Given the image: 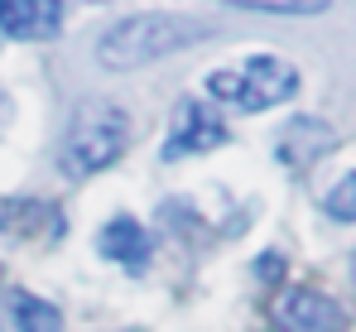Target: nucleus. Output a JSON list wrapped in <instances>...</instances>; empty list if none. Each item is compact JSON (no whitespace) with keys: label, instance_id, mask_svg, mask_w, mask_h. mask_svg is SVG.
Returning <instances> with one entry per match:
<instances>
[{"label":"nucleus","instance_id":"obj_1","mask_svg":"<svg viewBox=\"0 0 356 332\" xmlns=\"http://www.w3.org/2000/svg\"><path fill=\"white\" fill-rule=\"evenodd\" d=\"M207 34H212L207 24L183 19V15H130L97 39V58L111 72H130V68H145V63L178 54L188 44H202Z\"/></svg>","mask_w":356,"mask_h":332},{"label":"nucleus","instance_id":"obj_2","mask_svg":"<svg viewBox=\"0 0 356 332\" xmlns=\"http://www.w3.org/2000/svg\"><path fill=\"white\" fill-rule=\"evenodd\" d=\"M125 135H130V116L116 102H87L63 135V155H58L63 173L67 178H92V173L111 168L125 155Z\"/></svg>","mask_w":356,"mask_h":332},{"label":"nucleus","instance_id":"obj_3","mask_svg":"<svg viewBox=\"0 0 356 332\" xmlns=\"http://www.w3.org/2000/svg\"><path fill=\"white\" fill-rule=\"evenodd\" d=\"M207 92H212L217 102H227V106L255 116V111H270V106H280V102L294 97L298 92V68L284 63V58H275V54H255V58H245L241 68L212 72V77H207Z\"/></svg>","mask_w":356,"mask_h":332},{"label":"nucleus","instance_id":"obj_4","mask_svg":"<svg viewBox=\"0 0 356 332\" xmlns=\"http://www.w3.org/2000/svg\"><path fill=\"white\" fill-rule=\"evenodd\" d=\"M227 145V120L207 102L188 97L174 106V120H169V145H164V159H183V155H207Z\"/></svg>","mask_w":356,"mask_h":332},{"label":"nucleus","instance_id":"obj_5","mask_svg":"<svg viewBox=\"0 0 356 332\" xmlns=\"http://www.w3.org/2000/svg\"><path fill=\"white\" fill-rule=\"evenodd\" d=\"M275 323L284 332H347V308L323 289H284L275 303Z\"/></svg>","mask_w":356,"mask_h":332},{"label":"nucleus","instance_id":"obj_6","mask_svg":"<svg viewBox=\"0 0 356 332\" xmlns=\"http://www.w3.org/2000/svg\"><path fill=\"white\" fill-rule=\"evenodd\" d=\"M332 145H337V130L327 125V120H318V116H294L284 130H280V140H275V155H280V164L303 173V168H313L323 155H332Z\"/></svg>","mask_w":356,"mask_h":332},{"label":"nucleus","instance_id":"obj_7","mask_svg":"<svg viewBox=\"0 0 356 332\" xmlns=\"http://www.w3.org/2000/svg\"><path fill=\"white\" fill-rule=\"evenodd\" d=\"M97 251L106 255V260H116L125 270H145L149 265V255H154V241H149V231L140 226L135 217H111L102 226V236H97Z\"/></svg>","mask_w":356,"mask_h":332},{"label":"nucleus","instance_id":"obj_8","mask_svg":"<svg viewBox=\"0 0 356 332\" xmlns=\"http://www.w3.org/2000/svg\"><path fill=\"white\" fill-rule=\"evenodd\" d=\"M0 332H63V313L29 289H10L0 303Z\"/></svg>","mask_w":356,"mask_h":332},{"label":"nucleus","instance_id":"obj_9","mask_svg":"<svg viewBox=\"0 0 356 332\" xmlns=\"http://www.w3.org/2000/svg\"><path fill=\"white\" fill-rule=\"evenodd\" d=\"M63 29V0H15L5 34L10 39H54Z\"/></svg>","mask_w":356,"mask_h":332},{"label":"nucleus","instance_id":"obj_10","mask_svg":"<svg viewBox=\"0 0 356 332\" xmlns=\"http://www.w3.org/2000/svg\"><path fill=\"white\" fill-rule=\"evenodd\" d=\"M58 236L63 221H58V207L54 203H39V198H10L0 203V231H15V236Z\"/></svg>","mask_w":356,"mask_h":332},{"label":"nucleus","instance_id":"obj_11","mask_svg":"<svg viewBox=\"0 0 356 332\" xmlns=\"http://www.w3.org/2000/svg\"><path fill=\"white\" fill-rule=\"evenodd\" d=\"M241 10H260V15H323L332 0H227Z\"/></svg>","mask_w":356,"mask_h":332},{"label":"nucleus","instance_id":"obj_12","mask_svg":"<svg viewBox=\"0 0 356 332\" xmlns=\"http://www.w3.org/2000/svg\"><path fill=\"white\" fill-rule=\"evenodd\" d=\"M323 207H327L332 221H356V173H347V178L323 198Z\"/></svg>","mask_w":356,"mask_h":332},{"label":"nucleus","instance_id":"obj_13","mask_svg":"<svg viewBox=\"0 0 356 332\" xmlns=\"http://www.w3.org/2000/svg\"><path fill=\"white\" fill-rule=\"evenodd\" d=\"M255 275H260V279H284V260H280V251H265L260 265H255Z\"/></svg>","mask_w":356,"mask_h":332},{"label":"nucleus","instance_id":"obj_14","mask_svg":"<svg viewBox=\"0 0 356 332\" xmlns=\"http://www.w3.org/2000/svg\"><path fill=\"white\" fill-rule=\"evenodd\" d=\"M10 10H15V0H0V29L10 24Z\"/></svg>","mask_w":356,"mask_h":332},{"label":"nucleus","instance_id":"obj_15","mask_svg":"<svg viewBox=\"0 0 356 332\" xmlns=\"http://www.w3.org/2000/svg\"><path fill=\"white\" fill-rule=\"evenodd\" d=\"M352 279H356V260H352Z\"/></svg>","mask_w":356,"mask_h":332}]
</instances>
